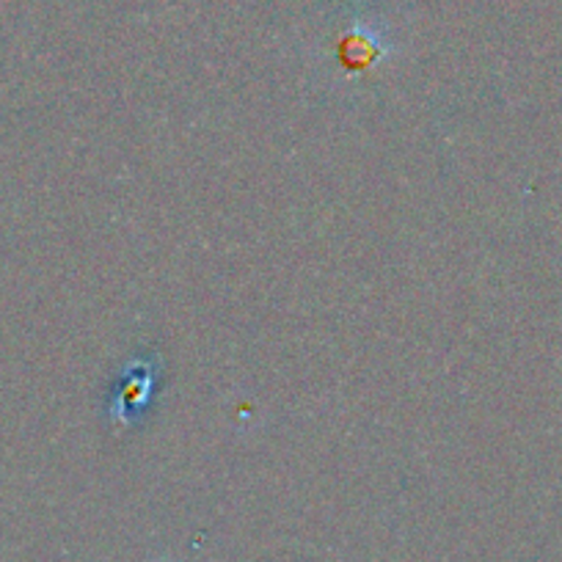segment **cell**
<instances>
[{
    "label": "cell",
    "mask_w": 562,
    "mask_h": 562,
    "mask_svg": "<svg viewBox=\"0 0 562 562\" xmlns=\"http://www.w3.org/2000/svg\"><path fill=\"white\" fill-rule=\"evenodd\" d=\"M160 359L155 353H140L124 364L122 375L116 378L111 389V400H108V419L116 428H135L147 408L153 405L155 392H158L160 381Z\"/></svg>",
    "instance_id": "obj_1"
}]
</instances>
